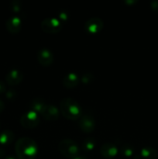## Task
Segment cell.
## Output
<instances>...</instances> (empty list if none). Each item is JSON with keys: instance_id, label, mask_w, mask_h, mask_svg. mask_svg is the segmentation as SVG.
Returning a JSON list of instances; mask_svg holds the SVG:
<instances>
[{"instance_id": "6da1fadb", "label": "cell", "mask_w": 158, "mask_h": 159, "mask_svg": "<svg viewBox=\"0 0 158 159\" xmlns=\"http://www.w3.org/2000/svg\"><path fill=\"white\" fill-rule=\"evenodd\" d=\"M37 144L34 140L28 137L18 139L15 144V150L19 159H33L37 154Z\"/></svg>"}, {"instance_id": "7a4b0ae2", "label": "cell", "mask_w": 158, "mask_h": 159, "mask_svg": "<svg viewBox=\"0 0 158 159\" xmlns=\"http://www.w3.org/2000/svg\"><path fill=\"white\" fill-rule=\"evenodd\" d=\"M61 114L69 120H77L81 116V108L78 102L71 98H64L60 102Z\"/></svg>"}, {"instance_id": "3957f363", "label": "cell", "mask_w": 158, "mask_h": 159, "mask_svg": "<svg viewBox=\"0 0 158 159\" xmlns=\"http://www.w3.org/2000/svg\"><path fill=\"white\" fill-rule=\"evenodd\" d=\"M58 149L62 155L71 159L79 155L80 152L78 144L71 139H64L60 141L58 144Z\"/></svg>"}, {"instance_id": "277c9868", "label": "cell", "mask_w": 158, "mask_h": 159, "mask_svg": "<svg viewBox=\"0 0 158 159\" xmlns=\"http://www.w3.org/2000/svg\"><path fill=\"white\" fill-rule=\"evenodd\" d=\"M39 123H40V116L38 113L31 110L23 113L20 118V124L25 128H35Z\"/></svg>"}, {"instance_id": "5b68a950", "label": "cell", "mask_w": 158, "mask_h": 159, "mask_svg": "<svg viewBox=\"0 0 158 159\" xmlns=\"http://www.w3.org/2000/svg\"><path fill=\"white\" fill-rule=\"evenodd\" d=\"M61 21L54 17H48L41 22V28L48 34H56L61 30Z\"/></svg>"}, {"instance_id": "8992f818", "label": "cell", "mask_w": 158, "mask_h": 159, "mask_svg": "<svg viewBox=\"0 0 158 159\" xmlns=\"http://www.w3.org/2000/svg\"><path fill=\"white\" fill-rule=\"evenodd\" d=\"M104 26L103 21L99 17H92L85 22V29L88 33L91 34L100 32Z\"/></svg>"}, {"instance_id": "52a82bcc", "label": "cell", "mask_w": 158, "mask_h": 159, "mask_svg": "<svg viewBox=\"0 0 158 159\" xmlns=\"http://www.w3.org/2000/svg\"><path fill=\"white\" fill-rule=\"evenodd\" d=\"M37 58L40 65L44 67H47L53 64L54 61V56L50 50L48 48H42L37 52Z\"/></svg>"}, {"instance_id": "ba28073f", "label": "cell", "mask_w": 158, "mask_h": 159, "mask_svg": "<svg viewBox=\"0 0 158 159\" xmlns=\"http://www.w3.org/2000/svg\"><path fill=\"white\" fill-rule=\"evenodd\" d=\"M79 127L85 133H91L95 127V120L90 114H85L81 116L79 120Z\"/></svg>"}, {"instance_id": "9c48e42d", "label": "cell", "mask_w": 158, "mask_h": 159, "mask_svg": "<svg viewBox=\"0 0 158 159\" xmlns=\"http://www.w3.org/2000/svg\"><path fill=\"white\" fill-rule=\"evenodd\" d=\"M41 115L45 120L54 121L57 120L60 116V110L52 104H46Z\"/></svg>"}, {"instance_id": "30bf717a", "label": "cell", "mask_w": 158, "mask_h": 159, "mask_svg": "<svg viewBox=\"0 0 158 159\" xmlns=\"http://www.w3.org/2000/svg\"><path fill=\"white\" fill-rule=\"evenodd\" d=\"M23 77L24 75L21 71L18 69H12L6 74V81L9 85L14 86L19 85L23 81Z\"/></svg>"}, {"instance_id": "8fae6325", "label": "cell", "mask_w": 158, "mask_h": 159, "mask_svg": "<svg viewBox=\"0 0 158 159\" xmlns=\"http://www.w3.org/2000/svg\"><path fill=\"white\" fill-rule=\"evenodd\" d=\"M100 153L104 158H112L118 154V148L113 143H105L101 147Z\"/></svg>"}, {"instance_id": "7c38bea8", "label": "cell", "mask_w": 158, "mask_h": 159, "mask_svg": "<svg viewBox=\"0 0 158 159\" xmlns=\"http://www.w3.org/2000/svg\"><path fill=\"white\" fill-rule=\"evenodd\" d=\"M6 27L9 33L11 34H16L21 30L22 27V20L20 17L11 16L6 20Z\"/></svg>"}, {"instance_id": "4fadbf2b", "label": "cell", "mask_w": 158, "mask_h": 159, "mask_svg": "<svg viewBox=\"0 0 158 159\" xmlns=\"http://www.w3.org/2000/svg\"><path fill=\"white\" fill-rule=\"evenodd\" d=\"M80 82V77L74 72H70L64 77L62 83L66 88L71 89L77 86Z\"/></svg>"}, {"instance_id": "5bb4252c", "label": "cell", "mask_w": 158, "mask_h": 159, "mask_svg": "<svg viewBox=\"0 0 158 159\" xmlns=\"http://www.w3.org/2000/svg\"><path fill=\"white\" fill-rule=\"evenodd\" d=\"M15 138V134L11 130H4L0 133V144L2 145H9Z\"/></svg>"}, {"instance_id": "9a60e30c", "label": "cell", "mask_w": 158, "mask_h": 159, "mask_svg": "<svg viewBox=\"0 0 158 159\" xmlns=\"http://www.w3.org/2000/svg\"><path fill=\"white\" fill-rule=\"evenodd\" d=\"M140 157L143 159H156L157 158V152L152 147H144L140 151Z\"/></svg>"}, {"instance_id": "2e32d148", "label": "cell", "mask_w": 158, "mask_h": 159, "mask_svg": "<svg viewBox=\"0 0 158 159\" xmlns=\"http://www.w3.org/2000/svg\"><path fill=\"white\" fill-rule=\"evenodd\" d=\"M46 103L44 102V101L42 99H34L33 100H32V102H30V108L31 110L36 112L38 114H42L43 113V110L44 109Z\"/></svg>"}, {"instance_id": "e0dca14e", "label": "cell", "mask_w": 158, "mask_h": 159, "mask_svg": "<svg viewBox=\"0 0 158 159\" xmlns=\"http://www.w3.org/2000/svg\"><path fill=\"white\" fill-rule=\"evenodd\" d=\"M121 153L123 156L126 158L132 157L135 153V148L133 145L130 144H125L121 148Z\"/></svg>"}, {"instance_id": "ac0fdd59", "label": "cell", "mask_w": 158, "mask_h": 159, "mask_svg": "<svg viewBox=\"0 0 158 159\" xmlns=\"http://www.w3.org/2000/svg\"><path fill=\"white\" fill-rule=\"evenodd\" d=\"M96 142L94 141V138H88L83 141V148L85 149L87 152H90V151H92L93 149L95 148Z\"/></svg>"}, {"instance_id": "d6986e66", "label": "cell", "mask_w": 158, "mask_h": 159, "mask_svg": "<svg viewBox=\"0 0 158 159\" xmlns=\"http://www.w3.org/2000/svg\"><path fill=\"white\" fill-rule=\"evenodd\" d=\"M9 8L14 12H19L22 9V3L19 0H13L10 2Z\"/></svg>"}, {"instance_id": "ffe728a7", "label": "cell", "mask_w": 158, "mask_h": 159, "mask_svg": "<svg viewBox=\"0 0 158 159\" xmlns=\"http://www.w3.org/2000/svg\"><path fill=\"white\" fill-rule=\"evenodd\" d=\"M93 80H94V75L89 72L84 73L81 75V77L80 78V81H81L85 84L89 83V82H92Z\"/></svg>"}, {"instance_id": "44dd1931", "label": "cell", "mask_w": 158, "mask_h": 159, "mask_svg": "<svg viewBox=\"0 0 158 159\" xmlns=\"http://www.w3.org/2000/svg\"><path fill=\"white\" fill-rule=\"evenodd\" d=\"M5 96H6V99H8L9 100H14L17 96V92L13 89H9L6 91Z\"/></svg>"}, {"instance_id": "7402d4cb", "label": "cell", "mask_w": 158, "mask_h": 159, "mask_svg": "<svg viewBox=\"0 0 158 159\" xmlns=\"http://www.w3.org/2000/svg\"><path fill=\"white\" fill-rule=\"evenodd\" d=\"M150 6H151L152 9L156 12H158V1H153L150 4Z\"/></svg>"}, {"instance_id": "603a6c76", "label": "cell", "mask_w": 158, "mask_h": 159, "mask_svg": "<svg viewBox=\"0 0 158 159\" xmlns=\"http://www.w3.org/2000/svg\"><path fill=\"white\" fill-rule=\"evenodd\" d=\"M6 85H5V83L2 82V81L0 80V94H1V93H6Z\"/></svg>"}, {"instance_id": "cb8c5ba5", "label": "cell", "mask_w": 158, "mask_h": 159, "mask_svg": "<svg viewBox=\"0 0 158 159\" xmlns=\"http://www.w3.org/2000/svg\"><path fill=\"white\" fill-rule=\"evenodd\" d=\"M59 16H60V20H66L68 19V12H60L59 14Z\"/></svg>"}, {"instance_id": "d4e9b609", "label": "cell", "mask_w": 158, "mask_h": 159, "mask_svg": "<svg viewBox=\"0 0 158 159\" xmlns=\"http://www.w3.org/2000/svg\"><path fill=\"white\" fill-rule=\"evenodd\" d=\"M5 109V103L4 102H3L2 99H0V113H2V112Z\"/></svg>"}, {"instance_id": "484cf974", "label": "cell", "mask_w": 158, "mask_h": 159, "mask_svg": "<svg viewBox=\"0 0 158 159\" xmlns=\"http://www.w3.org/2000/svg\"><path fill=\"white\" fill-rule=\"evenodd\" d=\"M5 153H6V152L3 150V148H0V158H2V157H4Z\"/></svg>"}, {"instance_id": "4316f807", "label": "cell", "mask_w": 158, "mask_h": 159, "mask_svg": "<svg viewBox=\"0 0 158 159\" xmlns=\"http://www.w3.org/2000/svg\"><path fill=\"white\" fill-rule=\"evenodd\" d=\"M72 159H87V158L84 156H80V155H77V156L74 157V158H73Z\"/></svg>"}, {"instance_id": "83f0119b", "label": "cell", "mask_w": 158, "mask_h": 159, "mask_svg": "<svg viewBox=\"0 0 158 159\" xmlns=\"http://www.w3.org/2000/svg\"><path fill=\"white\" fill-rule=\"evenodd\" d=\"M3 159H16V158H15L14 156H12V155H9V156L5 157Z\"/></svg>"}, {"instance_id": "f1b7e54d", "label": "cell", "mask_w": 158, "mask_h": 159, "mask_svg": "<svg viewBox=\"0 0 158 159\" xmlns=\"http://www.w3.org/2000/svg\"><path fill=\"white\" fill-rule=\"evenodd\" d=\"M0 126H1V125H0Z\"/></svg>"}]
</instances>
